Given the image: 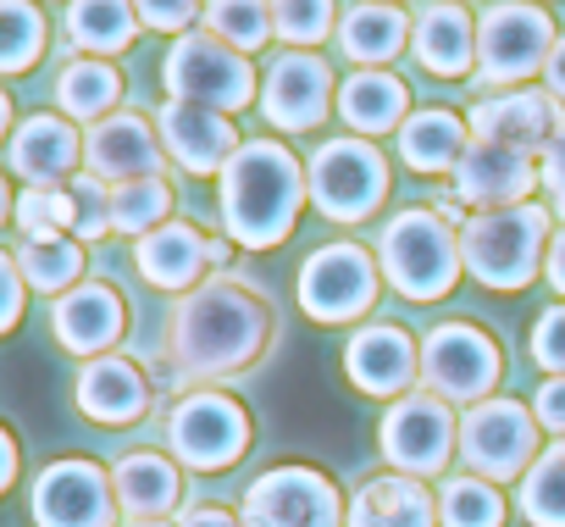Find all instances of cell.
Segmentation results:
<instances>
[{
    "label": "cell",
    "instance_id": "cell-1",
    "mask_svg": "<svg viewBox=\"0 0 565 527\" xmlns=\"http://www.w3.org/2000/svg\"><path fill=\"white\" fill-rule=\"evenodd\" d=\"M266 334H271L266 306L249 289L211 278L183 295L172 317V356L194 378H227V372H244L266 350Z\"/></svg>",
    "mask_w": 565,
    "mask_h": 527
},
{
    "label": "cell",
    "instance_id": "cell-2",
    "mask_svg": "<svg viewBox=\"0 0 565 527\" xmlns=\"http://www.w3.org/2000/svg\"><path fill=\"white\" fill-rule=\"evenodd\" d=\"M300 200H306V172L277 139H249L222 167V222L244 250H271L289 239Z\"/></svg>",
    "mask_w": 565,
    "mask_h": 527
},
{
    "label": "cell",
    "instance_id": "cell-3",
    "mask_svg": "<svg viewBox=\"0 0 565 527\" xmlns=\"http://www.w3.org/2000/svg\"><path fill=\"white\" fill-rule=\"evenodd\" d=\"M548 255V211L521 200L499 211H471L460 228V261L488 289H526Z\"/></svg>",
    "mask_w": 565,
    "mask_h": 527
},
{
    "label": "cell",
    "instance_id": "cell-4",
    "mask_svg": "<svg viewBox=\"0 0 565 527\" xmlns=\"http://www.w3.org/2000/svg\"><path fill=\"white\" fill-rule=\"evenodd\" d=\"M377 250H383L388 284H394L399 295H411V301H438V295H449L455 278H460V267H466V261H460V233H455L449 217H438V211H399V217L383 228Z\"/></svg>",
    "mask_w": 565,
    "mask_h": 527
},
{
    "label": "cell",
    "instance_id": "cell-5",
    "mask_svg": "<svg viewBox=\"0 0 565 527\" xmlns=\"http://www.w3.org/2000/svg\"><path fill=\"white\" fill-rule=\"evenodd\" d=\"M460 461L488 477V483H510V477H526V466L537 461V417L521 405V400H477L466 405L460 417Z\"/></svg>",
    "mask_w": 565,
    "mask_h": 527
},
{
    "label": "cell",
    "instance_id": "cell-6",
    "mask_svg": "<svg viewBox=\"0 0 565 527\" xmlns=\"http://www.w3.org/2000/svg\"><path fill=\"white\" fill-rule=\"evenodd\" d=\"M167 89L172 101H194L211 112H238L255 101V73L244 62V51H233L216 34H183L167 51Z\"/></svg>",
    "mask_w": 565,
    "mask_h": 527
},
{
    "label": "cell",
    "instance_id": "cell-7",
    "mask_svg": "<svg viewBox=\"0 0 565 527\" xmlns=\"http://www.w3.org/2000/svg\"><path fill=\"white\" fill-rule=\"evenodd\" d=\"M388 194V161L366 139H328L311 156V200L328 222H361Z\"/></svg>",
    "mask_w": 565,
    "mask_h": 527
},
{
    "label": "cell",
    "instance_id": "cell-8",
    "mask_svg": "<svg viewBox=\"0 0 565 527\" xmlns=\"http://www.w3.org/2000/svg\"><path fill=\"white\" fill-rule=\"evenodd\" d=\"M554 51V23L543 7H526V0H499V7L482 12L477 29V73L488 84H521L537 67H548Z\"/></svg>",
    "mask_w": 565,
    "mask_h": 527
},
{
    "label": "cell",
    "instance_id": "cell-9",
    "mask_svg": "<svg viewBox=\"0 0 565 527\" xmlns=\"http://www.w3.org/2000/svg\"><path fill=\"white\" fill-rule=\"evenodd\" d=\"M238 521L244 527H344V499L311 466H277L249 483Z\"/></svg>",
    "mask_w": 565,
    "mask_h": 527
},
{
    "label": "cell",
    "instance_id": "cell-10",
    "mask_svg": "<svg viewBox=\"0 0 565 527\" xmlns=\"http://www.w3.org/2000/svg\"><path fill=\"white\" fill-rule=\"evenodd\" d=\"M377 433H383V455L405 477H438L460 444V422L449 417V400L438 394H399Z\"/></svg>",
    "mask_w": 565,
    "mask_h": 527
},
{
    "label": "cell",
    "instance_id": "cell-11",
    "mask_svg": "<svg viewBox=\"0 0 565 527\" xmlns=\"http://www.w3.org/2000/svg\"><path fill=\"white\" fill-rule=\"evenodd\" d=\"M499 372H504V361H499L493 339L466 328V323H444L422 345V378H427V394H438V400L477 405L493 394Z\"/></svg>",
    "mask_w": 565,
    "mask_h": 527
},
{
    "label": "cell",
    "instance_id": "cell-12",
    "mask_svg": "<svg viewBox=\"0 0 565 527\" xmlns=\"http://www.w3.org/2000/svg\"><path fill=\"white\" fill-rule=\"evenodd\" d=\"M167 439H172V450H178L183 466H194V472H227L249 450V417L227 394H189L167 417Z\"/></svg>",
    "mask_w": 565,
    "mask_h": 527
},
{
    "label": "cell",
    "instance_id": "cell-13",
    "mask_svg": "<svg viewBox=\"0 0 565 527\" xmlns=\"http://www.w3.org/2000/svg\"><path fill=\"white\" fill-rule=\"evenodd\" d=\"M377 301V267L361 244H322L300 273V306L317 323H355Z\"/></svg>",
    "mask_w": 565,
    "mask_h": 527
},
{
    "label": "cell",
    "instance_id": "cell-14",
    "mask_svg": "<svg viewBox=\"0 0 565 527\" xmlns=\"http://www.w3.org/2000/svg\"><path fill=\"white\" fill-rule=\"evenodd\" d=\"M40 527H117V488L95 461H56L34 483Z\"/></svg>",
    "mask_w": 565,
    "mask_h": 527
},
{
    "label": "cell",
    "instance_id": "cell-15",
    "mask_svg": "<svg viewBox=\"0 0 565 527\" xmlns=\"http://www.w3.org/2000/svg\"><path fill=\"white\" fill-rule=\"evenodd\" d=\"M333 106V73L328 62H317L311 51H289L277 56L271 73H266V89H260V112L271 128L282 134H306L328 117Z\"/></svg>",
    "mask_w": 565,
    "mask_h": 527
},
{
    "label": "cell",
    "instance_id": "cell-16",
    "mask_svg": "<svg viewBox=\"0 0 565 527\" xmlns=\"http://www.w3.org/2000/svg\"><path fill=\"white\" fill-rule=\"evenodd\" d=\"M565 128V112L548 89H504L493 101H477L471 112V139H493V145H510V150H548V139Z\"/></svg>",
    "mask_w": 565,
    "mask_h": 527
},
{
    "label": "cell",
    "instance_id": "cell-17",
    "mask_svg": "<svg viewBox=\"0 0 565 527\" xmlns=\"http://www.w3.org/2000/svg\"><path fill=\"white\" fill-rule=\"evenodd\" d=\"M537 183V161L526 150L493 145V139H471L460 167H455V194L460 205L477 211H499V205H521Z\"/></svg>",
    "mask_w": 565,
    "mask_h": 527
},
{
    "label": "cell",
    "instance_id": "cell-18",
    "mask_svg": "<svg viewBox=\"0 0 565 527\" xmlns=\"http://www.w3.org/2000/svg\"><path fill=\"white\" fill-rule=\"evenodd\" d=\"M156 128H161V145L172 150V161L183 172H200V178L222 172L238 150V134H233L227 112H211V106H194V101H167Z\"/></svg>",
    "mask_w": 565,
    "mask_h": 527
},
{
    "label": "cell",
    "instance_id": "cell-19",
    "mask_svg": "<svg viewBox=\"0 0 565 527\" xmlns=\"http://www.w3.org/2000/svg\"><path fill=\"white\" fill-rule=\"evenodd\" d=\"M344 372H350V383H355L361 394L394 400V394H411V383H416V372H422V350L411 345L405 328L372 323V328H361V334L350 339Z\"/></svg>",
    "mask_w": 565,
    "mask_h": 527
},
{
    "label": "cell",
    "instance_id": "cell-20",
    "mask_svg": "<svg viewBox=\"0 0 565 527\" xmlns=\"http://www.w3.org/2000/svg\"><path fill=\"white\" fill-rule=\"evenodd\" d=\"M84 161L100 183H128V178H156L161 172V145H156V128L134 112H117V117H100L84 139Z\"/></svg>",
    "mask_w": 565,
    "mask_h": 527
},
{
    "label": "cell",
    "instance_id": "cell-21",
    "mask_svg": "<svg viewBox=\"0 0 565 527\" xmlns=\"http://www.w3.org/2000/svg\"><path fill=\"white\" fill-rule=\"evenodd\" d=\"M51 323H56V339L73 356H100V350H111L122 339L128 312H122V295L111 284H78V289H67L56 301Z\"/></svg>",
    "mask_w": 565,
    "mask_h": 527
},
{
    "label": "cell",
    "instance_id": "cell-22",
    "mask_svg": "<svg viewBox=\"0 0 565 527\" xmlns=\"http://www.w3.org/2000/svg\"><path fill=\"white\" fill-rule=\"evenodd\" d=\"M78 411L95 417V422H111V428L139 422V417L150 411V383H145V372H139L134 361H122V356H95V361L84 367V378H78Z\"/></svg>",
    "mask_w": 565,
    "mask_h": 527
},
{
    "label": "cell",
    "instance_id": "cell-23",
    "mask_svg": "<svg viewBox=\"0 0 565 527\" xmlns=\"http://www.w3.org/2000/svg\"><path fill=\"white\" fill-rule=\"evenodd\" d=\"M411 51L427 73L438 78H460L477 62V29L466 18V7L455 0H438V7H422V18L411 23Z\"/></svg>",
    "mask_w": 565,
    "mask_h": 527
},
{
    "label": "cell",
    "instance_id": "cell-24",
    "mask_svg": "<svg viewBox=\"0 0 565 527\" xmlns=\"http://www.w3.org/2000/svg\"><path fill=\"white\" fill-rule=\"evenodd\" d=\"M145 284L156 289H194V278L211 267V239H200V228L189 222H161L156 233L139 239L134 250Z\"/></svg>",
    "mask_w": 565,
    "mask_h": 527
},
{
    "label": "cell",
    "instance_id": "cell-25",
    "mask_svg": "<svg viewBox=\"0 0 565 527\" xmlns=\"http://www.w3.org/2000/svg\"><path fill=\"white\" fill-rule=\"evenodd\" d=\"M433 521H438V499L416 477H394V472L361 483L344 516V527H433Z\"/></svg>",
    "mask_w": 565,
    "mask_h": 527
},
{
    "label": "cell",
    "instance_id": "cell-26",
    "mask_svg": "<svg viewBox=\"0 0 565 527\" xmlns=\"http://www.w3.org/2000/svg\"><path fill=\"white\" fill-rule=\"evenodd\" d=\"M78 134L62 123V117H29L12 139V172L40 183V189H56L73 167H78Z\"/></svg>",
    "mask_w": 565,
    "mask_h": 527
},
{
    "label": "cell",
    "instance_id": "cell-27",
    "mask_svg": "<svg viewBox=\"0 0 565 527\" xmlns=\"http://www.w3.org/2000/svg\"><path fill=\"white\" fill-rule=\"evenodd\" d=\"M111 488H117V505L134 521H161L183 499V477L161 455H122L117 472H111Z\"/></svg>",
    "mask_w": 565,
    "mask_h": 527
},
{
    "label": "cell",
    "instance_id": "cell-28",
    "mask_svg": "<svg viewBox=\"0 0 565 527\" xmlns=\"http://www.w3.org/2000/svg\"><path fill=\"white\" fill-rule=\"evenodd\" d=\"M405 112H411V95L394 73L366 67V73H350V84L339 89V117L361 134H388L405 123Z\"/></svg>",
    "mask_w": 565,
    "mask_h": 527
},
{
    "label": "cell",
    "instance_id": "cell-29",
    "mask_svg": "<svg viewBox=\"0 0 565 527\" xmlns=\"http://www.w3.org/2000/svg\"><path fill=\"white\" fill-rule=\"evenodd\" d=\"M466 123L455 112H416L399 123V161L416 172H455L466 156Z\"/></svg>",
    "mask_w": 565,
    "mask_h": 527
},
{
    "label": "cell",
    "instance_id": "cell-30",
    "mask_svg": "<svg viewBox=\"0 0 565 527\" xmlns=\"http://www.w3.org/2000/svg\"><path fill=\"white\" fill-rule=\"evenodd\" d=\"M339 45L344 56L355 62H394L405 45H411V23L399 7H388V0H361V7H350V18L339 23Z\"/></svg>",
    "mask_w": 565,
    "mask_h": 527
},
{
    "label": "cell",
    "instance_id": "cell-31",
    "mask_svg": "<svg viewBox=\"0 0 565 527\" xmlns=\"http://www.w3.org/2000/svg\"><path fill=\"white\" fill-rule=\"evenodd\" d=\"M67 34L78 51H95V56H117L134 45L139 34V12L128 0H73L67 7Z\"/></svg>",
    "mask_w": 565,
    "mask_h": 527
},
{
    "label": "cell",
    "instance_id": "cell-32",
    "mask_svg": "<svg viewBox=\"0 0 565 527\" xmlns=\"http://www.w3.org/2000/svg\"><path fill=\"white\" fill-rule=\"evenodd\" d=\"M117 95H122V78H117L106 62H95V56L67 62L62 78H56V101H62V112H67V117H84V123L111 117Z\"/></svg>",
    "mask_w": 565,
    "mask_h": 527
},
{
    "label": "cell",
    "instance_id": "cell-33",
    "mask_svg": "<svg viewBox=\"0 0 565 527\" xmlns=\"http://www.w3.org/2000/svg\"><path fill=\"white\" fill-rule=\"evenodd\" d=\"M18 273H23V284H34L40 295H62V289H73L78 273H84V250H78V239H67V233L23 239Z\"/></svg>",
    "mask_w": 565,
    "mask_h": 527
},
{
    "label": "cell",
    "instance_id": "cell-34",
    "mask_svg": "<svg viewBox=\"0 0 565 527\" xmlns=\"http://www.w3.org/2000/svg\"><path fill=\"white\" fill-rule=\"evenodd\" d=\"M521 516L532 527H565V439L548 444L521 483Z\"/></svg>",
    "mask_w": 565,
    "mask_h": 527
},
{
    "label": "cell",
    "instance_id": "cell-35",
    "mask_svg": "<svg viewBox=\"0 0 565 527\" xmlns=\"http://www.w3.org/2000/svg\"><path fill=\"white\" fill-rule=\"evenodd\" d=\"M172 217V189L167 178H128V183H111V228L122 233H156L161 222Z\"/></svg>",
    "mask_w": 565,
    "mask_h": 527
},
{
    "label": "cell",
    "instance_id": "cell-36",
    "mask_svg": "<svg viewBox=\"0 0 565 527\" xmlns=\"http://www.w3.org/2000/svg\"><path fill=\"white\" fill-rule=\"evenodd\" d=\"M438 521L444 527H499L504 521V499L488 477L466 472V477H449L444 494H438Z\"/></svg>",
    "mask_w": 565,
    "mask_h": 527
},
{
    "label": "cell",
    "instance_id": "cell-37",
    "mask_svg": "<svg viewBox=\"0 0 565 527\" xmlns=\"http://www.w3.org/2000/svg\"><path fill=\"white\" fill-rule=\"evenodd\" d=\"M45 51V18L34 0H0V73H23Z\"/></svg>",
    "mask_w": 565,
    "mask_h": 527
},
{
    "label": "cell",
    "instance_id": "cell-38",
    "mask_svg": "<svg viewBox=\"0 0 565 527\" xmlns=\"http://www.w3.org/2000/svg\"><path fill=\"white\" fill-rule=\"evenodd\" d=\"M205 23L233 51H260L271 40V7L266 0H205Z\"/></svg>",
    "mask_w": 565,
    "mask_h": 527
},
{
    "label": "cell",
    "instance_id": "cell-39",
    "mask_svg": "<svg viewBox=\"0 0 565 527\" xmlns=\"http://www.w3.org/2000/svg\"><path fill=\"white\" fill-rule=\"evenodd\" d=\"M18 228L23 239H51V233H73L78 228V205H73V189H40L29 183L18 194Z\"/></svg>",
    "mask_w": 565,
    "mask_h": 527
},
{
    "label": "cell",
    "instance_id": "cell-40",
    "mask_svg": "<svg viewBox=\"0 0 565 527\" xmlns=\"http://www.w3.org/2000/svg\"><path fill=\"white\" fill-rule=\"evenodd\" d=\"M271 7V34L289 40L295 51H311L333 29V0H266Z\"/></svg>",
    "mask_w": 565,
    "mask_h": 527
},
{
    "label": "cell",
    "instance_id": "cell-41",
    "mask_svg": "<svg viewBox=\"0 0 565 527\" xmlns=\"http://www.w3.org/2000/svg\"><path fill=\"white\" fill-rule=\"evenodd\" d=\"M73 189V205H78V239H100L106 228H111V183H100L95 172H84V178H73L67 183Z\"/></svg>",
    "mask_w": 565,
    "mask_h": 527
},
{
    "label": "cell",
    "instance_id": "cell-42",
    "mask_svg": "<svg viewBox=\"0 0 565 527\" xmlns=\"http://www.w3.org/2000/svg\"><path fill=\"white\" fill-rule=\"evenodd\" d=\"M532 361L548 367L554 378H565V306L543 312L537 328H532Z\"/></svg>",
    "mask_w": 565,
    "mask_h": 527
},
{
    "label": "cell",
    "instance_id": "cell-43",
    "mask_svg": "<svg viewBox=\"0 0 565 527\" xmlns=\"http://www.w3.org/2000/svg\"><path fill=\"white\" fill-rule=\"evenodd\" d=\"M134 12H139V23L172 34V29H189V23H194L200 0H134Z\"/></svg>",
    "mask_w": 565,
    "mask_h": 527
},
{
    "label": "cell",
    "instance_id": "cell-44",
    "mask_svg": "<svg viewBox=\"0 0 565 527\" xmlns=\"http://www.w3.org/2000/svg\"><path fill=\"white\" fill-rule=\"evenodd\" d=\"M537 178H543V189H548L554 217H565V128L548 139V150H543V161H537Z\"/></svg>",
    "mask_w": 565,
    "mask_h": 527
},
{
    "label": "cell",
    "instance_id": "cell-45",
    "mask_svg": "<svg viewBox=\"0 0 565 527\" xmlns=\"http://www.w3.org/2000/svg\"><path fill=\"white\" fill-rule=\"evenodd\" d=\"M23 317V273L12 255H0V334Z\"/></svg>",
    "mask_w": 565,
    "mask_h": 527
},
{
    "label": "cell",
    "instance_id": "cell-46",
    "mask_svg": "<svg viewBox=\"0 0 565 527\" xmlns=\"http://www.w3.org/2000/svg\"><path fill=\"white\" fill-rule=\"evenodd\" d=\"M532 417H537V428H548V433H559V439H565V378H548V383L537 389Z\"/></svg>",
    "mask_w": 565,
    "mask_h": 527
},
{
    "label": "cell",
    "instance_id": "cell-47",
    "mask_svg": "<svg viewBox=\"0 0 565 527\" xmlns=\"http://www.w3.org/2000/svg\"><path fill=\"white\" fill-rule=\"evenodd\" d=\"M543 278H548V284L565 295V228L548 239V255H543Z\"/></svg>",
    "mask_w": 565,
    "mask_h": 527
},
{
    "label": "cell",
    "instance_id": "cell-48",
    "mask_svg": "<svg viewBox=\"0 0 565 527\" xmlns=\"http://www.w3.org/2000/svg\"><path fill=\"white\" fill-rule=\"evenodd\" d=\"M183 527H244V521H233L222 505H194V510L183 516Z\"/></svg>",
    "mask_w": 565,
    "mask_h": 527
},
{
    "label": "cell",
    "instance_id": "cell-49",
    "mask_svg": "<svg viewBox=\"0 0 565 527\" xmlns=\"http://www.w3.org/2000/svg\"><path fill=\"white\" fill-rule=\"evenodd\" d=\"M543 73H548V95L565 106V40H554V51H548V67H543Z\"/></svg>",
    "mask_w": 565,
    "mask_h": 527
},
{
    "label": "cell",
    "instance_id": "cell-50",
    "mask_svg": "<svg viewBox=\"0 0 565 527\" xmlns=\"http://www.w3.org/2000/svg\"><path fill=\"white\" fill-rule=\"evenodd\" d=\"M12 477H18V444L7 439V428H0V494H7Z\"/></svg>",
    "mask_w": 565,
    "mask_h": 527
},
{
    "label": "cell",
    "instance_id": "cell-51",
    "mask_svg": "<svg viewBox=\"0 0 565 527\" xmlns=\"http://www.w3.org/2000/svg\"><path fill=\"white\" fill-rule=\"evenodd\" d=\"M7 211H12V194H7V178H0V222H7Z\"/></svg>",
    "mask_w": 565,
    "mask_h": 527
},
{
    "label": "cell",
    "instance_id": "cell-52",
    "mask_svg": "<svg viewBox=\"0 0 565 527\" xmlns=\"http://www.w3.org/2000/svg\"><path fill=\"white\" fill-rule=\"evenodd\" d=\"M7 123H12V106H7V95H0V134H7Z\"/></svg>",
    "mask_w": 565,
    "mask_h": 527
},
{
    "label": "cell",
    "instance_id": "cell-53",
    "mask_svg": "<svg viewBox=\"0 0 565 527\" xmlns=\"http://www.w3.org/2000/svg\"><path fill=\"white\" fill-rule=\"evenodd\" d=\"M128 527H167V521H128Z\"/></svg>",
    "mask_w": 565,
    "mask_h": 527
},
{
    "label": "cell",
    "instance_id": "cell-54",
    "mask_svg": "<svg viewBox=\"0 0 565 527\" xmlns=\"http://www.w3.org/2000/svg\"><path fill=\"white\" fill-rule=\"evenodd\" d=\"M388 7H399V0H388Z\"/></svg>",
    "mask_w": 565,
    "mask_h": 527
}]
</instances>
